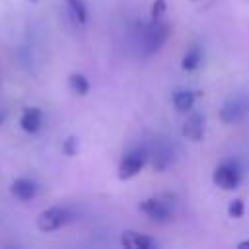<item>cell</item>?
<instances>
[{"mask_svg": "<svg viewBox=\"0 0 249 249\" xmlns=\"http://www.w3.org/2000/svg\"><path fill=\"white\" fill-rule=\"evenodd\" d=\"M121 243L128 249H156L158 247V241L146 233H138V231H132V230H126L123 231L121 235Z\"/></svg>", "mask_w": 249, "mask_h": 249, "instance_id": "9c48e42d", "label": "cell"}, {"mask_svg": "<svg viewBox=\"0 0 249 249\" xmlns=\"http://www.w3.org/2000/svg\"><path fill=\"white\" fill-rule=\"evenodd\" d=\"M212 181H214L220 189H224V191H233V189H237L239 183H241V167H239V163L233 161V160L222 161V163L214 169Z\"/></svg>", "mask_w": 249, "mask_h": 249, "instance_id": "7a4b0ae2", "label": "cell"}, {"mask_svg": "<svg viewBox=\"0 0 249 249\" xmlns=\"http://www.w3.org/2000/svg\"><path fill=\"white\" fill-rule=\"evenodd\" d=\"M150 161L154 171H165L175 161V152L169 144H158L154 150H150Z\"/></svg>", "mask_w": 249, "mask_h": 249, "instance_id": "52a82bcc", "label": "cell"}, {"mask_svg": "<svg viewBox=\"0 0 249 249\" xmlns=\"http://www.w3.org/2000/svg\"><path fill=\"white\" fill-rule=\"evenodd\" d=\"M165 14V0H156L152 6V19H160Z\"/></svg>", "mask_w": 249, "mask_h": 249, "instance_id": "ac0fdd59", "label": "cell"}, {"mask_svg": "<svg viewBox=\"0 0 249 249\" xmlns=\"http://www.w3.org/2000/svg\"><path fill=\"white\" fill-rule=\"evenodd\" d=\"M62 152L66 156H76L78 154V138L76 136H68L62 144Z\"/></svg>", "mask_w": 249, "mask_h": 249, "instance_id": "e0dca14e", "label": "cell"}, {"mask_svg": "<svg viewBox=\"0 0 249 249\" xmlns=\"http://www.w3.org/2000/svg\"><path fill=\"white\" fill-rule=\"evenodd\" d=\"M72 220V212L66 206H51L37 216V228L41 231H54Z\"/></svg>", "mask_w": 249, "mask_h": 249, "instance_id": "3957f363", "label": "cell"}, {"mask_svg": "<svg viewBox=\"0 0 249 249\" xmlns=\"http://www.w3.org/2000/svg\"><path fill=\"white\" fill-rule=\"evenodd\" d=\"M66 8H68V14L72 16V19L80 25H84L88 21V8L82 0H66Z\"/></svg>", "mask_w": 249, "mask_h": 249, "instance_id": "5bb4252c", "label": "cell"}, {"mask_svg": "<svg viewBox=\"0 0 249 249\" xmlns=\"http://www.w3.org/2000/svg\"><path fill=\"white\" fill-rule=\"evenodd\" d=\"M10 191H12V195H14L16 198L27 202V200H33V198L37 196L39 185H37L33 179H29V177H18V179L12 183Z\"/></svg>", "mask_w": 249, "mask_h": 249, "instance_id": "ba28073f", "label": "cell"}, {"mask_svg": "<svg viewBox=\"0 0 249 249\" xmlns=\"http://www.w3.org/2000/svg\"><path fill=\"white\" fill-rule=\"evenodd\" d=\"M140 212H144L152 222H158V224H165L173 218V204L169 200H163V198H158V196H150V198H144L140 202Z\"/></svg>", "mask_w": 249, "mask_h": 249, "instance_id": "277c9868", "label": "cell"}, {"mask_svg": "<svg viewBox=\"0 0 249 249\" xmlns=\"http://www.w3.org/2000/svg\"><path fill=\"white\" fill-rule=\"evenodd\" d=\"M150 160V150L146 148V146H138V148H132V150H128L124 156H123V160H121V163H119V179H130V177H134V175H138L140 171H142V167L146 165V161Z\"/></svg>", "mask_w": 249, "mask_h": 249, "instance_id": "6da1fadb", "label": "cell"}, {"mask_svg": "<svg viewBox=\"0 0 249 249\" xmlns=\"http://www.w3.org/2000/svg\"><path fill=\"white\" fill-rule=\"evenodd\" d=\"M19 124H21V128H23L25 132H29V134L39 132V128H41V124H43V113H41V109H37V107H27V109L21 113Z\"/></svg>", "mask_w": 249, "mask_h": 249, "instance_id": "8fae6325", "label": "cell"}, {"mask_svg": "<svg viewBox=\"0 0 249 249\" xmlns=\"http://www.w3.org/2000/svg\"><path fill=\"white\" fill-rule=\"evenodd\" d=\"M243 210H245V206H243V200H241V198H233V200L228 204V214H230V218H241V216H243Z\"/></svg>", "mask_w": 249, "mask_h": 249, "instance_id": "2e32d148", "label": "cell"}, {"mask_svg": "<svg viewBox=\"0 0 249 249\" xmlns=\"http://www.w3.org/2000/svg\"><path fill=\"white\" fill-rule=\"evenodd\" d=\"M4 119H6V113H4V111H2V109H0V124H2V123H4Z\"/></svg>", "mask_w": 249, "mask_h": 249, "instance_id": "ffe728a7", "label": "cell"}, {"mask_svg": "<svg viewBox=\"0 0 249 249\" xmlns=\"http://www.w3.org/2000/svg\"><path fill=\"white\" fill-rule=\"evenodd\" d=\"M68 86H70V89H72L76 95H86V93L89 91V82H88V78H86L84 74H78V72L70 74Z\"/></svg>", "mask_w": 249, "mask_h": 249, "instance_id": "9a60e30c", "label": "cell"}, {"mask_svg": "<svg viewBox=\"0 0 249 249\" xmlns=\"http://www.w3.org/2000/svg\"><path fill=\"white\" fill-rule=\"evenodd\" d=\"M239 249H249V239H245V241H241L239 245H237Z\"/></svg>", "mask_w": 249, "mask_h": 249, "instance_id": "d6986e66", "label": "cell"}, {"mask_svg": "<svg viewBox=\"0 0 249 249\" xmlns=\"http://www.w3.org/2000/svg\"><path fill=\"white\" fill-rule=\"evenodd\" d=\"M29 2H37V0H29Z\"/></svg>", "mask_w": 249, "mask_h": 249, "instance_id": "44dd1931", "label": "cell"}, {"mask_svg": "<svg viewBox=\"0 0 249 249\" xmlns=\"http://www.w3.org/2000/svg\"><path fill=\"white\" fill-rule=\"evenodd\" d=\"M200 62H202V49L198 47V45H193L185 54H183V60H181V68L183 70H195V68H198L200 66Z\"/></svg>", "mask_w": 249, "mask_h": 249, "instance_id": "4fadbf2b", "label": "cell"}, {"mask_svg": "<svg viewBox=\"0 0 249 249\" xmlns=\"http://www.w3.org/2000/svg\"><path fill=\"white\" fill-rule=\"evenodd\" d=\"M195 99H196V93L193 89H177L173 93V105L179 113H187L193 109L195 105Z\"/></svg>", "mask_w": 249, "mask_h": 249, "instance_id": "7c38bea8", "label": "cell"}, {"mask_svg": "<svg viewBox=\"0 0 249 249\" xmlns=\"http://www.w3.org/2000/svg\"><path fill=\"white\" fill-rule=\"evenodd\" d=\"M249 115V99L243 95H233L230 97L222 109H220V119L226 124H237Z\"/></svg>", "mask_w": 249, "mask_h": 249, "instance_id": "5b68a950", "label": "cell"}, {"mask_svg": "<svg viewBox=\"0 0 249 249\" xmlns=\"http://www.w3.org/2000/svg\"><path fill=\"white\" fill-rule=\"evenodd\" d=\"M181 132H183L185 138H189V140H193V142L202 140V136H204V117H202L200 113H191V115L185 119Z\"/></svg>", "mask_w": 249, "mask_h": 249, "instance_id": "30bf717a", "label": "cell"}, {"mask_svg": "<svg viewBox=\"0 0 249 249\" xmlns=\"http://www.w3.org/2000/svg\"><path fill=\"white\" fill-rule=\"evenodd\" d=\"M169 35V25L165 21L160 19H152V23L146 27V35H144V47H146V53H154L158 51L165 39Z\"/></svg>", "mask_w": 249, "mask_h": 249, "instance_id": "8992f818", "label": "cell"}]
</instances>
